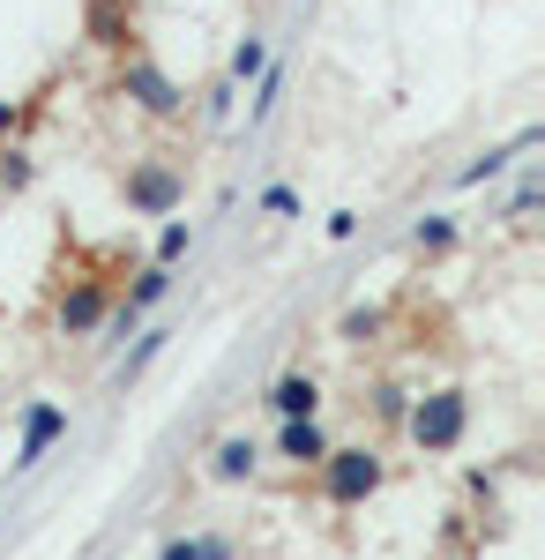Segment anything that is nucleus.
Masks as SVG:
<instances>
[{
  "mask_svg": "<svg viewBox=\"0 0 545 560\" xmlns=\"http://www.w3.org/2000/svg\"><path fill=\"white\" fill-rule=\"evenodd\" d=\"M404 433H411L419 456H456L463 433H471V388H426L404 411Z\"/></svg>",
  "mask_w": 545,
  "mask_h": 560,
  "instance_id": "f257e3e1",
  "label": "nucleus"
},
{
  "mask_svg": "<svg viewBox=\"0 0 545 560\" xmlns=\"http://www.w3.org/2000/svg\"><path fill=\"white\" fill-rule=\"evenodd\" d=\"M314 471H322V493H329V509H359V501H374L381 478H389L374 448H329Z\"/></svg>",
  "mask_w": 545,
  "mask_h": 560,
  "instance_id": "f03ea898",
  "label": "nucleus"
},
{
  "mask_svg": "<svg viewBox=\"0 0 545 560\" xmlns=\"http://www.w3.org/2000/svg\"><path fill=\"white\" fill-rule=\"evenodd\" d=\"M127 217H172L187 202V173L172 165V158H142L135 173H127Z\"/></svg>",
  "mask_w": 545,
  "mask_h": 560,
  "instance_id": "7ed1b4c3",
  "label": "nucleus"
},
{
  "mask_svg": "<svg viewBox=\"0 0 545 560\" xmlns=\"http://www.w3.org/2000/svg\"><path fill=\"white\" fill-rule=\"evenodd\" d=\"M172 284H179V277H172V261H142V269H135V284H127L120 300H113V314H105V345H113V337H127L150 306H165Z\"/></svg>",
  "mask_w": 545,
  "mask_h": 560,
  "instance_id": "20e7f679",
  "label": "nucleus"
},
{
  "mask_svg": "<svg viewBox=\"0 0 545 560\" xmlns=\"http://www.w3.org/2000/svg\"><path fill=\"white\" fill-rule=\"evenodd\" d=\"M120 97H135L150 120H179V113H187V90L172 83L158 60H142V52H135V60H120Z\"/></svg>",
  "mask_w": 545,
  "mask_h": 560,
  "instance_id": "39448f33",
  "label": "nucleus"
},
{
  "mask_svg": "<svg viewBox=\"0 0 545 560\" xmlns=\"http://www.w3.org/2000/svg\"><path fill=\"white\" fill-rule=\"evenodd\" d=\"M105 314H113V284H105V277L68 284V292H60V306H53L60 337H97V329H105Z\"/></svg>",
  "mask_w": 545,
  "mask_h": 560,
  "instance_id": "423d86ee",
  "label": "nucleus"
},
{
  "mask_svg": "<svg viewBox=\"0 0 545 560\" xmlns=\"http://www.w3.org/2000/svg\"><path fill=\"white\" fill-rule=\"evenodd\" d=\"M68 433V411L60 404H23V441H15V471H38L45 456H53V441Z\"/></svg>",
  "mask_w": 545,
  "mask_h": 560,
  "instance_id": "0eeeda50",
  "label": "nucleus"
},
{
  "mask_svg": "<svg viewBox=\"0 0 545 560\" xmlns=\"http://www.w3.org/2000/svg\"><path fill=\"white\" fill-rule=\"evenodd\" d=\"M277 456H285L292 471H314V464L329 456V433H322V419H277Z\"/></svg>",
  "mask_w": 545,
  "mask_h": 560,
  "instance_id": "6e6552de",
  "label": "nucleus"
},
{
  "mask_svg": "<svg viewBox=\"0 0 545 560\" xmlns=\"http://www.w3.org/2000/svg\"><path fill=\"white\" fill-rule=\"evenodd\" d=\"M538 142H545V128H523L515 142H501V150H478V158H471V165L456 173V187H486V179H501L508 165H515V158H531Z\"/></svg>",
  "mask_w": 545,
  "mask_h": 560,
  "instance_id": "1a4fd4ad",
  "label": "nucleus"
},
{
  "mask_svg": "<svg viewBox=\"0 0 545 560\" xmlns=\"http://www.w3.org/2000/svg\"><path fill=\"white\" fill-rule=\"evenodd\" d=\"M269 411L277 419H322V382L314 374H277L269 382Z\"/></svg>",
  "mask_w": 545,
  "mask_h": 560,
  "instance_id": "9d476101",
  "label": "nucleus"
},
{
  "mask_svg": "<svg viewBox=\"0 0 545 560\" xmlns=\"http://www.w3.org/2000/svg\"><path fill=\"white\" fill-rule=\"evenodd\" d=\"M254 464H262L254 433H224V441L210 448V478H217V486H247V478H254Z\"/></svg>",
  "mask_w": 545,
  "mask_h": 560,
  "instance_id": "9b49d317",
  "label": "nucleus"
},
{
  "mask_svg": "<svg viewBox=\"0 0 545 560\" xmlns=\"http://www.w3.org/2000/svg\"><path fill=\"white\" fill-rule=\"evenodd\" d=\"M285 83H292V68L269 52V68L254 75V105H247V135H262L269 120H277V105H285Z\"/></svg>",
  "mask_w": 545,
  "mask_h": 560,
  "instance_id": "f8f14e48",
  "label": "nucleus"
},
{
  "mask_svg": "<svg viewBox=\"0 0 545 560\" xmlns=\"http://www.w3.org/2000/svg\"><path fill=\"white\" fill-rule=\"evenodd\" d=\"M262 68H269V38H262V31H247V38L232 45V68H224V83H254Z\"/></svg>",
  "mask_w": 545,
  "mask_h": 560,
  "instance_id": "ddd939ff",
  "label": "nucleus"
},
{
  "mask_svg": "<svg viewBox=\"0 0 545 560\" xmlns=\"http://www.w3.org/2000/svg\"><path fill=\"white\" fill-rule=\"evenodd\" d=\"M172 345V329H142V337H135V351H127V359H120V374H113V382H142V366H150V359H158V351H165Z\"/></svg>",
  "mask_w": 545,
  "mask_h": 560,
  "instance_id": "4468645a",
  "label": "nucleus"
},
{
  "mask_svg": "<svg viewBox=\"0 0 545 560\" xmlns=\"http://www.w3.org/2000/svg\"><path fill=\"white\" fill-rule=\"evenodd\" d=\"M90 31H97V45H113V52H120V45L135 38V15L120 23V0H97V8H90Z\"/></svg>",
  "mask_w": 545,
  "mask_h": 560,
  "instance_id": "2eb2a0df",
  "label": "nucleus"
},
{
  "mask_svg": "<svg viewBox=\"0 0 545 560\" xmlns=\"http://www.w3.org/2000/svg\"><path fill=\"white\" fill-rule=\"evenodd\" d=\"M411 247H419V255H449V247H456V217H419V224H411Z\"/></svg>",
  "mask_w": 545,
  "mask_h": 560,
  "instance_id": "dca6fc26",
  "label": "nucleus"
},
{
  "mask_svg": "<svg viewBox=\"0 0 545 560\" xmlns=\"http://www.w3.org/2000/svg\"><path fill=\"white\" fill-rule=\"evenodd\" d=\"M187 247H195V224L172 210V217H165V232H158V261H172V269H179V255H187Z\"/></svg>",
  "mask_w": 545,
  "mask_h": 560,
  "instance_id": "f3484780",
  "label": "nucleus"
},
{
  "mask_svg": "<svg viewBox=\"0 0 545 560\" xmlns=\"http://www.w3.org/2000/svg\"><path fill=\"white\" fill-rule=\"evenodd\" d=\"M254 210L277 217V224H292V217H299V187H285V179H277V187H262V202H254Z\"/></svg>",
  "mask_w": 545,
  "mask_h": 560,
  "instance_id": "a211bd4d",
  "label": "nucleus"
},
{
  "mask_svg": "<svg viewBox=\"0 0 545 560\" xmlns=\"http://www.w3.org/2000/svg\"><path fill=\"white\" fill-rule=\"evenodd\" d=\"M344 337H351V345L381 337V306H351V314H344Z\"/></svg>",
  "mask_w": 545,
  "mask_h": 560,
  "instance_id": "6ab92c4d",
  "label": "nucleus"
},
{
  "mask_svg": "<svg viewBox=\"0 0 545 560\" xmlns=\"http://www.w3.org/2000/svg\"><path fill=\"white\" fill-rule=\"evenodd\" d=\"M31 158H23V150H8V158H0V187H8V195H23V187H31Z\"/></svg>",
  "mask_w": 545,
  "mask_h": 560,
  "instance_id": "aec40b11",
  "label": "nucleus"
},
{
  "mask_svg": "<svg viewBox=\"0 0 545 560\" xmlns=\"http://www.w3.org/2000/svg\"><path fill=\"white\" fill-rule=\"evenodd\" d=\"M195 560H240V546H232L224 530H202V538H195Z\"/></svg>",
  "mask_w": 545,
  "mask_h": 560,
  "instance_id": "412c9836",
  "label": "nucleus"
},
{
  "mask_svg": "<svg viewBox=\"0 0 545 560\" xmlns=\"http://www.w3.org/2000/svg\"><path fill=\"white\" fill-rule=\"evenodd\" d=\"M232 97H240V83H217V90H210V105H202V113H210V120H232Z\"/></svg>",
  "mask_w": 545,
  "mask_h": 560,
  "instance_id": "4be33fe9",
  "label": "nucleus"
},
{
  "mask_svg": "<svg viewBox=\"0 0 545 560\" xmlns=\"http://www.w3.org/2000/svg\"><path fill=\"white\" fill-rule=\"evenodd\" d=\"M531 210H538V179H523V187H515V202H508V217H515V224H523Z\"/></svg>",
  "mask_w": 545,
  "mask_h": 560,
  "instance_id": "5701e85b",
  "label": "nucleus"
},
{
  "mask_svg": "<svg viewBox=\"0 0 545 560\" xmlns=\"http://www.w3.org/2000/svg\"><path fill=\"white\" fill-rule=\"evenodd\" d=\"M374 411L381 419H404V388H374Z\"/></svg>",
  "mask_w": 545,
  "mask_h": 560,
  "instance_id": "b1692460",
  "label": "nucleus"
},
{
  "mask_svg": "<svg viewBox=\"0 0 545 560\" xmlns=\"http://www.w3.org/2000/svg\"><path fill=\"white\" fill-rule=\"evenodd\" d=\"M359 232V210H329V240H351Z\"/></svg>",
  "mask_w": 545,
  "mask_h": 560,
  "instance_id": "393cba45",
  "label": "nucleus"
},
{
  "mask_svg": "<svg viewBox=\"0 0 545 560\" xmlns=\"http://www.w3.org/2000/svg\"><path fill=\"white\" fill-rule=\"evenodd\" d=\"M158 560H195V538H165V546H158Z\"/></svg>",
  "mask_w": 545,
  "mask_h": 560,
  "instance_id": "a878e982",
  "label": "nucleus"
}]
</instances>
